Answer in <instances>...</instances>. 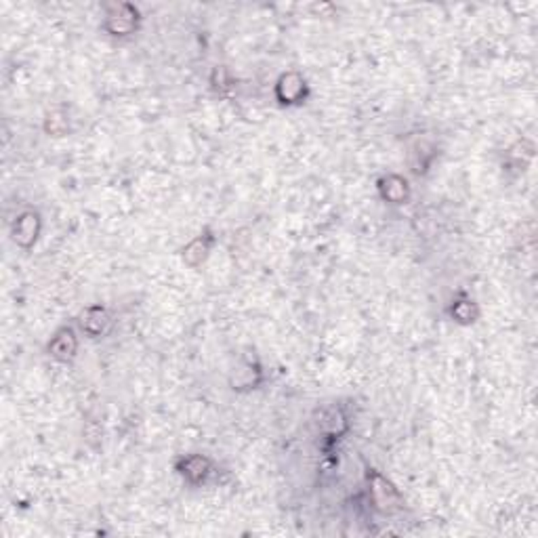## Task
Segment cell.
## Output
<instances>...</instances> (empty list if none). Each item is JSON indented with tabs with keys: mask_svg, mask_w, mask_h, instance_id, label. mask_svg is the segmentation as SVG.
I'll list each match as a JSON object with an SVG mask.
<instances>
[{
	"mask_svg": "<svg viewBox=\"0 0 538 538\" xmlns=\"http://www.w3.org/2000/svg\"><path fill=\"white\" fill-rule=\"evenodd\" d=\"M49 351L57 360H70L76 354V337L72 328H61L49 343Z\"/></svg>",
	"mask_w": 538,
	"mask_h": 538,
	"instance_id": "obj_1",
	"label": "cell"
},
{
	"mask_svg": "<svg viewBox=\"0 0 538 538\" xmlns=\"http://www.w3.org/2000/svg\"><path fill=\"white\" fill-rule=\"evenodd\" d=\"M38 233V215L34 212H26L15 221L13 227V240L22 246H30L36 240Z\"/></svg>",
	"mask_w": 538,
	"mask_h": 538,
	"instance_id": "obj_2",
	"label": "cell"
},
{
	"mask_svg": "<svg viewBox=\"0 0 538 538\" xmlns=\"http://www.w3.org/2000/svg\"><path fill=\"white\" fill-rule=\"evenodd\" d=\"M110 322V316L103 307H89L85 314H82V328L85 333H89L91 337H97L106 330V324Z\"/></svg>",
	"mask_w": 538,
	"mask_h": 538,
	"instance_id": "obj_3",
	"label": "cell"
},
{
	"mask_svg": "<svg viewBox=\"0 0 538 538\" xmlns=\"http://www.w3.org/2000/svg\"><path fill=\"white\" fill-rule=\"evenodd\" d=\"M179 469H181L183 477H187L189 481H204V477L210 471V463L204 456L194 454V456H187Z\"/></svg>",
	"mask_w": 538,
	"mask_h": 538,
	"instance_id": "obj_4",
	"label": "cell"
},
{
	"mask_svg": "<svg viewBox=\"0 0 538 538\" xmlns=\"http://www.w3.org/2000/svg\"><path fill=\"white\" fill-rule=\"evenodd\" d=\"M408 183L404 181V179H400V177H387V187L385 185H381V189H383V196L389 200V202H395V204H400V202H404V198H406V187Z\"/></svg>",
	"mask_w": 538,
	"mask_h": 538,
	"instance_id": "obj_5",
	"label": "cell"
},
{
	"mask_svg": "<svg viewBox=\"0 0 538 538\" xmlns=\"http://www.w3.org/2000/svg\"><path fill=\"white\" fill-rule=\"evenodd\" d=\"M284 80L289 82V89H286V91H284V93L280 95V99H282L284 103L297 101V99L301 97L303 89H305V82H303V80H301L299 76H295V82H291V80H293V74H291V76H284ZM278 89L282 91L284 87H280V85H278Z\"/></svg>",
	"mask_w": 538,
	"mask_h": 538,
	"instance_id": "obj_6",
	"label": "cell"
},
{
	"mask_svg": "<svg viewBox=\"0 0 538 538\" xmlns=\"http://www.w3.org/2000/svg\"><path fill=\"white\" fill-rule=\"evenodd\" d=\"M471 303L469 301H465V303H456L454 307H452V314H454V318L456 320H460V322H473V314H471Z\"/></svg>",
	"mask_w": 538,
	"mask_h": 538,
	"instance_id": "obj_7",
	"label": "cell"
}]
</instances>
